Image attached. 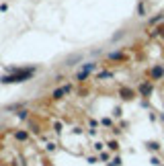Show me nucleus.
Returning a JSON list of instances; mask_svg holds the SVG:
<instances>
[{
    "label": "nucleus",
    "instance_id": "nucleus-1",
    "mask_svg": "<svg viewBox=\"0 0 164 166\" xmlns=\"http://www.w3.org/2000/svg\"><path fill=\"white\" fill-rule=\"evenodd\" d=\"M33 68H29V70H25V72H19V74H12V76H2L0 78V82H6V84H10V82H25V80H29L31 76H33Z\"/></svg>",
    "mask_w": 164,
    "mask_h": 166
},
{
    "label": "nucleus",
    "instance_id": "nucleus-4",
    "mask_svg": "<svg viewBox=\"0 0 164 166\" xmlns=\"http://www.w3.org/2000/svg\"><path fill=\"white\" fill-rule=\"evenodd\" d=\"M164 74V70L162 68H160V66H158V68H154V70H152V78H160V76H162Z\"/></svg>",
    "mask_w": 164,
    "mask_h": 166
},
{
    "label": "nucleus",
    "instance_id": "nucleus-5",
    "mask_svg": "<svg viewBox=\"0 0 164 166\" xmlns=\"http://www.w3.org/2000/svg\"><path fill=\"white\" fill-rule=\"evenodd\" d=\"M150 90H152V86H150V84H142V86H140V92H142V94H148Z\"/></svg>",
    "mask_w": 164,
    "mask_h": 166
},
{
    "label": "nucleus",
    "instance_id": "nucleus-3",
    "mask_svg": "<svg viewBox=\"0 0 164 166\" xmlns=\"http://www.w3.org/2000/svg\"><path fill=\"white\" fill-rule=\"evenodd\" d=\"M92 70H94V64H88V66H84V68L80 70V74H78V80H84V78H86V76L92 72Z\"/></svg>",
    "mask_w": 164,
    "mask_h": 166
},
{
    "label": "nucleus",
    "instance_id": "nucleus-2",
    "mask_svg": "<svg viewBox=\"0 0 164 166\" xmlns=\"http://www.w3.org/2000/svg\"><path fill=\"white\" fill-rule=\"evenodd\" d=\"M68 92H72V86L70 84H66V86H60V88H55L53 92H51V96L53 98H62L64 94H68Z\"/></svg>",
    "mask_w": 164,
    "mask_h": 166
}]
</instances>
